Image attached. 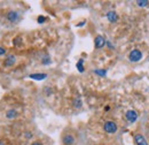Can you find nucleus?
I'll list each match as a JSON object with an SVG mask.
<instances>
[{"mask_svg": "<svg viewBox=\"0 0 149 145\" xmlns=\"http://www.w3.org/2000/svg\"><path fill=\"white\" fill-rule=\"evenodd\" d=\"M103 129H104V131L108 132V134H114V132L117 131V126H116V123L112 122V121H107V122L104 123V126H103Z\"/></svg>", "mask_w": 149, "mask_h": 145, "instance_id": "obj_1", "label": "nucleus"}, {"mask_svg": "<svg viewBox=\"0 0 149 145\" xmlns=\"http://www.w3.org/2000/svg\"><path fill=\"white\" fill-rule=\"evenodd\" d=\"M107 17H108V20H109L110 22H116V21L118 20V16H117V14H116L115 12H109V13L107 14Z\"/></svg>", "mask_w": 149, "mask_h": 145, "instance_id": "obj_9", "label": "nucleus"}, {"mask_svg": "<svg viewBox=\"0 0 149 145\" xmlns=\"http://www.w3.org/2000/svg\"><path fill=\"white\" fill-rule=\"evenodd\" d=\"M62 140H63V144H64V145H71V144H73L74 138H73L71 135H65Z\"/></svg>", "mask_w": 149, "mask_h": 145, "instance_id": "obj_8", "label": "nucleus"}, {"mask_svg": "<svg viewBox=\"0 0 149 145\" xmlns=\"http://www.w3.org/2000/svg\"><path fill=\"white\" fill-rule=\"evenodd\" d=\"M7 20H8L9 22H16V21L19 20V14H17L16 12H14V11H11V12H8V14H7Z\"/></svg>", "mask_w": 149, "mask_h": 145, "instance_id": "obj_4", "label": "nucleus"}, {"mask_svg": "<svg viewBox=\"0 0 149 145\" xmlns=\"http://www.w3.org/2000/svg\"><path fill=\"white\" fill-rule=\"evenodd\" d=\"M15 61H16L15 56H14V55H9V56H7L6 60L4 61V66H5V67H11V66H13V64L15 63Z\"/></svg>", "mask_w": 149, "mask_h": 145, "instance_id": "obj_6", "label": "nucleus"}, {"mask_svg": "<svg viewBox=\"0 0 149 145\" xmlns=\"http://www.w3.org/2000/svg\"><path fill=\"white\" fill-rule=\"evenodd\" d=\"M31 145H43L41 143H39V142H35V143H32Z\"/></svg>", "mask_w": 149, "mask_h": 145, "instance_id": "obj_19", "label": "nucleus"}, {"mask_svg": "<svg viewBox=\"0 0 149 145\" xmlns=\"http://www.w3.org/2000/svg\"><path fill=\"white\" fill-rule=\"evenodd\" d=\"M45 20H46V19H45L44 16H39V17H38V23H44Z\"/></svg>", "mask_w": 149, "mask_h": 145, "instance_id": "obj_16", "label": "nucleus"}, {"mask_svg": "<svg viewBox=\"0 0 149 145\" xmlns=\"http://www.w3.org/2000/svg\"><path fill=\"white\" fill-rule=\"evenodd\" d=\"M94 43H95V47H96V48H101V47L104 46L106 40H104V38H103L102 36H98V37L95 38Z\"/></svg>", "mask_w": 149, "mask_h": 145, "instance_id": "obj_5", "label": "nucleus"}, {"mask_svg": "<svg viewBox=\"0 0 149 145\" xmlns=\"http://www.w3.org/2000/svg\"><path fill=\"white\" fill-rule=\"evenodd\" d=\"M73 106L76 107V108H80V107H82V101H80V99H74Z\"/></svg>", "mask_w": 149, "mask_h": 145, "instance_id": "obj_14", "label": "nucleus"}, {"mask_svg": "<svg viewBox=\"0 0 149 145\" xmlns=\"http://www.w3.org/2000/svg\"><path fill=\"white\" fill-rule=\"evenodd\" d=\"M46 74H32V75H30V79H32V80H37V81H40V80H44V79H46Z\"/></svg>", "mask_w": 149, "mask_h": 145, "instance_id": "obj_10", "label": "nucleus"}, {"mask_svg": "<svg viewBox=\"0 0 149 145\" xmlns=\"http://www.w3.org/2000/svg\"><path fill=\"white\" fill-rule=\"evenodd\" d=\"M109 109H110V107H109V106H106V108H104V111L107 112V111H109Z\"/></svg>", "mask_w": 149, "mask_h": 145, "instance_id": "obj_21", "label": "nucleus"}, {"mask_svg": "<svg viewBox=\"0 0 149 145\" xmlns=\"http://www.w3.org/2000/svg\"><path fill=\"white\" fill-rule=\"evenodd\" d=\"M128 58H130V60H131L132 62H136V61H139V60L142 58V53H141L139 50H133V51L130 53Z\"/></svg>", "mask_w": 149, "mask_h": 145, "instance_id": "obj_2", "label": "nucleus"}, {"mask_svg": "<svg viewBox=\"0 0 149 145\" xmlns=\"http://www.w3.org/2000/svg\"><path fill=\"white\" fill-rule=\"evenodd\" d=\"M95 74H98V75H100V76H104V75L107 74V71H106L104 69H96V70H95Z\"/></svg>", "mask_w": 149, "mask_h": 145, "instance_id": "obj_15", "label": "nucleus"}, {"mask_svg": "<svg viewBox=\"0 0 149 145\" xmlns=\"http://www.w3.org/2000/svg\"><path fill=\"white\" fill-rule=\"evenodd\" d=\"M136 4H138L140 7H144V6H147L149 3L147 1V0H138V1H136Z\"/></svg>", "mask_w": 149, "mask_h": 145, "instance_id": "obj_13", "label": "nucleus"}, {"mask_svg": "<svg viewBox=\"0 0 149 145\" xmlns=\"http://www.w3.org/2000/svg\"><path fill=\"white\" fill-rule=\"evenodd\" d=\"M49 62H51V61H49V58H48V56H46V58L43 60V63H44V64H47V63H49Z\"/></svg>", "mask_w": 149, "mask_h": 145, "instance_id": "obj_17", "label": "nucleus"}, {"mask_svg": "<svg viewBox=\"0 0 149 145\" xmlns=\"http://www.w3.org/2000/svg\"><path fill=\"white\" fill-rule=\"evenodd\" d=\"M125 116H126V119H127L128 122H135L136 119H138V114L134 111H127Z\"/></svg>", "mask_w": 149, "mask_h": 145, "instance_id": "obj_3", "label": "nucleus"}, {"mask_svg": "<svg viewBox=\"0 0 149 145\" xmlns=\"http://www.w3.org/2000/svg\"><path fill=\"white\" fill-rule=\"evenodd\" d=\"M83 63H84V60H83V59H80V60H79V62L77 63V68H78V70H79L80 72H83V71H84V67H83Z\"/></svg>", "mask_w": 149, "mask_h": 145, "instance_id": "obj_12", "label": "nucleus"}, {"mask_svg": "<svg viewBox=\"0 0 149 145\" xmlns=\"http://www.w3.org/2000/svg\"><path fill=\"white\" fill-rule=\"evenodd\" d=\"M134 138H135V142H136V144H138V145H148V144H147V140H146V138H144L142 135H140V134H136Z\"/></svg>", "mask_w": 149, "mask_h": 145, "instance_id": "obj_7", "label": "nucleus"}, {"mask_svg": "<svg viewBox=\"0 0 149 145\" xmlns=\"http://www.w3.org/2000/svg\"><path fill=\"white\" fill-rule=\"evenodd\" d=\"M7 117L8 119H14V117H16V115H17V113H16V111H14V109H11V111H8L7 112Z\"/></svg>", "mask_w": 149, "mask_h": 145, "instance_id": "obj_11", "label": "nucleus"}, {"mask_svg": "<svg viewBox=\"0 0 149 145\" xmlns=\"http://www.w3.org/2000/svg\"><path fill=\"white\" fill-rule=\"evenodd\" d=\"M5 52H6V50H5V48H3V47H0V55H3V54H5Z\"/></svg>", "mask_w": 149, "mask_h": 145, "instance_id": "obj_18", "label": "nucleus"}, {"mask_svg": "<svg viewBox=\"0 0 149 145\" xmlns=\"http://www.w3.org/2000/svg\"><path fill=\"white\" fill-rule=\"evenodd\" d=\"M0 145H6V144H5V142H4L3 139H0Z\"/></svg>", "mask_w": 149, "mask_h": 145, "instance_id": "obj_20", "label": "nucleus"}]
</instances>
